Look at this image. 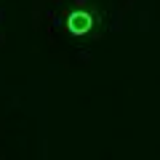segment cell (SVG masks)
<instances>
[{
  "mask_svg": "<svg viewBox=\"0 0 160 160\" xmlns=\"http://www.w3.org/2000/svg\"><path fill=\"white\" fill-rule=\"evenodd\" d=\"M69 29H72L75 35L88 32V29H91V16H88V13H83V11L72 13V16H69Z\"/></svg>",
  "mask_w": 160,
  "mask_h": 160,
  "instance_id": "1",
  "label": "cell"
}]
</instances>
